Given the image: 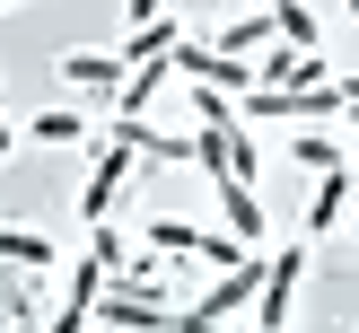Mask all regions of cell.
<instances>
[{
  "mask_svg": "<svg viewBox=\"0 0 359 333\" xmlns=\"http://www.w3.org/2000/svg\"><path fill=\"white\" fill-rule=\"evenodd\" d=\"M263 44H272V9H245V18H228V27H219V53H245V62H255Z\"/></svg>",
  "mask_w": 359,
  "mask_h": 333,
  "instance_id": "7c38bea8",
  "label": "cell"
},
{
  "mask_svg": "<svg viewBox=\"0 0 359 333\" xmlns=\"http://www.w3.org/2000/svg\"><path fill=\"white\" fill-rule=\"evenodd\" d=\"M307 280V237H290L280 254H263V290H255V333H290V298Z\"/></svg>",
  "mask_w": 359,
  "mask_h": 333,
  "instance_id": "6da1fadb",
  "label": "cell"
},
{
  "mask_svg": "<svg viewBox=\"0 0 359 333\" xmlns=\"http://www.w3.org/2000/svg\"><path fill=\"white\" fill-rule=\"evenodd\" d=\"M27 140H44V149H88L97 123H88L79 105H44V114H27Z\"/></svg>",
  "mask_w": 359,
  "mask_h": 333,
  "instance_id": "8992f818",
  "label": "cell"
},
{
  "mask_svg": "<svg viewBox=\"0 0 359 333\" xmlns=\"http://www.w3.org/2000/svg\"><path fill=\"white\" fill-rule=\"evenodd\" d=\"M316 79H333V70H325V53H307V44H280L272 35V44L255 53V88H316Z\"/></svg>",
  "mask_w": 359,
  "mask_h": 333,
  "instance_id": "277c9868",
  "label": "cell"
},
{
  "mask_svg": "<svg viewBox=\"0 0 359 333\" xmlns=\"http://www.w3.org/2000/svg\"><path fill=\"white\" fill-rule=\"evenodd\" d=\"M132 167H140V158L123 149L114 132H105V149H97V167H88V184L70 193V202H79V219H88V228H97V219H114V202H123V184H132Z\"/></svg>",
  "mask_w": 359,
  "mask_h": 333,
  "instance_id": "7a4b0ae2",
  "label": "cell"
},
{
  "mask_svg": "<svg viewBox=\"0 0 359 333\" xmlns=\"http://www.w3.org/2000/svg\"><path fill=\"white\" fill-rule=\"evenodd\" d=\"M149 245H158V254H193V245H202V228H193V219H167V210H158V219H149Z\"/></svg>",
  "mask_w": 359,
  "mask_h": 333,
  "instance_id": "5bb4252c",
  "label": "cell"
},
{
  "mask_svg": "<svg viewBox=\"0 0 359 333\" xmlns=\"http://www.w3.org/2000/svg\"><path fill=\"white\" fill-rule=\"evenodd\" d=\"M175 44H184V27H175V18H167V9H158V18H140V27H132V35H123V44H114V53H123V70H132V62H167V53H175Z\"/></svg>",
  "mask_w": 359,
  "mask_h": 333,
  "instance_id": "52a82bcc",
  "label": "cell"
},
{
  "mask_svg": "<svg viewBox=\"0 0 359 333\" xmlns=\"http://www.w3.org/2000/svg\"><path fill=\"white\" fill-rule=\"evenodd\" d=\"M272 35H280V44L325 53V27H316V9H307V0H272Z\"/></svg>",
  "mask_w": 359,
  "mask_h": 333,
  "instance_id": "8fae6325",
  "label": "cell"
},
{
  "mask_svg": "<svg viewBox=\"0 0 359 333\" xmlns=\"http://www.w3.org/2000/svg\"><path fill=\"white\" fill-rule=\"evenodd\" d=\"M351 167H325V175H316V193H307V237H325V228H342L351 219Z\"/></svg>",
  "mask_w": 359,
  "mask_h": 333,
  "instance_id": "5b68a950",
  "label": "cell"
},
{
  "mask_svg": "<svg viewBox=\"0 0 359 333\" xmlns=\"http://www.w3.org/2000/svg\"><path fill=\"white\" fill-rule=\"evenodd\" d=\"M228 175H237V184H255V175H263V158H255V132H245V123L228 132Z\"/></svg>",
  "mask_w": 359,
  "mask_h": 333,
  "instance_id": "9a60e30c",
  "label": "cell"
},
{
  "mask_svg": "<svg viewBox=\"0 0 359 333\" xmlns=\"http://www.w3.org/2000/svg\"><path fill=\"white\" fill-rule=\"evenodd\" d=\"M9 149H18V132H9V123H0V158H9Z\"/></svg>",
  "mask_w": 359,
  "mask_h": 333,
  "instance_id": "ac0fdd59",
  "label": "cell"
},
{
  "mask_svg": "<svg viewBox=\"0 0 359 333\" xmlns=\"http://www.w3.org/2000/svg\"><path fill=\"white\" fill-rule=\"evenodd\" d=\"M351 228H359V193H351Z\"/></svg>",
  "mask_w": 359,
  "mask_h": 333,
  "instance_id": "d6986e66",
  "label": "cell"
},
{
  "mask_svg": "<svg viewBox=\"0 0 359 333\" xmlns=\"http://www.w3.org/2000/svg\"><path fill=\"white\" fill-rule=\"evenodd\" d=\"M62 79L79 97H114L123 88V53H62Z\"/></svg>",
  "mask_w": 359,
  "mask_h": 333,
  "instance_id": "ba28073f",
  "label": "cell"
},
{
  "mask_svg": "<svg viewBox=\"0 0 359 333\" xmlns=\"http://www.w3.org/2000/svg\"><path fill=\"white\" fill-rule=\"evenodd\" d=\"M0 263H18V272H44V263H62V254H53L44 228H0Z\"/></svg>",
  "mask_w": 359,
  "mask_h": 333,
  "instance_id": "30bf717a",
  "label": "cell"
},
{
  "mask_svg": "<svg viewBox=\"0 0 359 333\" xmlns=\"http://www.w3.org/2000/svg\"><path fill=\"white\" fill-rule=\"evenodd\" d=\"M219 228H228V237H245V245H263V202H255V184L219 175Z\"/></svg>",
  "mask_w": 359,
  "mask_h": 333,
  "instance_id": "9c48e42d",
  "label": "cell"
},
{
  "mask_svg": "<svg viewBox=\"0 0 359 333\" xmlns=\"http://www.w3.org/2000/svg\"><path fill=\"white\" fill-rule=\"evenodd\" d=\"M351 18H359V0H351Z\"/></svg>",
  "mask_w": 359,
  "mask_h": 333,
  "instance_id": "7402d4cb",
  "label": "cell"
},
{
  "mask_svg": "<svg viewBox=\"0 0 359 333\" xmlns=\"http://www.w3.org/2000/svg\"><path fill=\"white\" fill-rule=\"evenodd\" d=\"M167 70H184V79H202V88H228V97L255 88V62H245V53H219V44H175Z\"/></svg>",
  "mask_w": 359,
  "mask_h": 333,
  "instance_id": "3957f363",
  "label": "cell"
},
{
  "mask_svg": "<svg viewBox=\"0 0 359 333\" xmlns=\"http://www.w3.org/2000/svg\"><path fill=\"white\" fill-rule=\"evenodd\" d=\"M123 9H132V27H140V18H158V9H167V0H123Z\"/></svg>",
  "mask_w": 359,
  "mask_h": 333,
  "instance_id": "2e32d148",
  "label": "cell"
},
{
  "mask_svg": "<svg viewBox=\"0 0 359 333\" xmlns=\"http://www.w3.org/2000/svg\"><path fill=\"white\" fill-rule=\"evenodd\" d=\"M184 315H193V307H184ZM202 333H219V325H202Z\"/></svg>",
  "mask_w": 359,
  "mask_h": 333,
  "instance_id": "ffe728a7",
  "label": "cell"
},
{
  "mask_svg": "<svg viewBox=\"0 0 359 333\" xmlns=\"http://www.w3.org/2000/svg\"><path fill=\"white\" fill-rule=\"evenodd\" d=\"M0 9H9V0H0Z\"/></svg>",
  "mask_w": 359,
  "mask_h": 333,
  "instance_id": "603a6c76",
  "label": "cell"
},
{
  "mask_svg": "<svg viewBox=\"0 0 359 333\" xmlns=\"http://www.w3.org/2000/svg\"><path fill=\"white\" fill-rule=\"evenodd\" d=\"M342 114H351V123H359V79H342Z\"/></svg>",
  "mask_w": 359,
  "mask_h": 333,
  "instance_id": "e0dca14e",
  "label": "cell"
},
{
  "mask_svg": "<svg viewBox=\"0 0 359 333\" xmlns=\"http://www.w3.org/2000/svg\"><path fill=\"white\" fill-rule=\"evenodd\" d=\"M290 158H298L307 175H325V167H342V140H333V132H307V123H298V132H290Z\"/></svg>",
  "mask_w": 359,
  "mask_h": 333,
  "instance_id": "4fadbf2b",
  "label": "cell"
},
{
  "mask_svg": "<svg viewBox=\"0 0 359 333\" xmlns=\"http://www.w3.org/2000/svg\"><path fill=\"white\" fill-rule=\"evenodd\" d=\"M255 9H272V0H255Z\"/></svg>",
  "mask_w": 359,
  "mask_h": 333,
  "instance_id": "44dd1931",
  "label": "cell"
}]
</instances>
